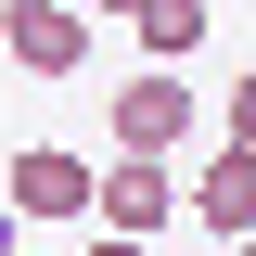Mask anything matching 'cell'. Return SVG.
<instances>
[{"mask_svg":"<svg viewBox=\"0 0 256 256\" xmlns=\"http://www.w3.org/2000/svg\"><path fill=\"white\" fill-rule=\"evenodd\" d=\"M26 13H52V0H0V26H26Z\"/></svg>","mask_w":256,"mask_h":256,"instance_id":"52a82bcc","label":"cell"},{"mask_svg":"<svg viewBox=\"0 0 256 256\" xmlns=\"http://www.w3.org/2000/svg\"><path fill=\"white\" fill-rule=\"evenodd\" d=\"M141 52H205V0H128Z\"/></svg>","mask_w":256,"mask_h":256,"instance_id":"8992f818","label":"cell"},{"mask_svg":"<svg viewBox=\"0 0 256 256\" xmlns=\"http://www.w3.org/2000/svg\"><path fill=\"white\" fill-rule=\"evenodd\" d=\"M0 52L26 64V77H77V64H90V13L52 0V13H26V26H0Z\"/></svg>","mask_w":256,"mask_h":256,"instance_id":"277c9868","label":"cell"},{"mask_svg":"<svg viewBox=\"0 0 256 256\" xmlns=\"http://www.w3.org/2000/svg\"><path fill=\"white\" fill-rule=\"evenodd\" d=\"M90 205H102V230H116V244H154L166 205H180V180H166L154 154H102V166H90Z\"/></svg>","mask_w":256,"mask_h":256,"instance_id":"7a4b0ae2","label":"cell"},{"mask_svg":"<svg viewBox=\"0 0 256 256\" xmlns=\"http://www.w3.org/2000/svg\"><path fill=\"white\" fill-rule=\"evenodd\" d=\"M192 205H205V230H218V244H244V230H256V154H244V141H230V154H205V192H192Z\"/></svg>","mask_w":256,"mask_h":256,"instance_id":"5b68a950","label":"cell"},{"mask_svg":"<svg viewBox=\"0 0 256 256\" xmlns=\"http://www.w3.org/2000/svg\"><path fill=\"white\" fill-rule=\"evenodd\" d=\"M0 256H13V244H0Z\"/></svg>","mask_w":256,"mask_h":256,"instance_id":"30bf717a","label":"cell"},{"mask_svg":"<svg viewBox=\"0 0 256 256\" xmlns=\"http://www.w3.org/2000/svg\"><path fill=\"white\" fill-rule=\"evenodd\" d=\"M77 13H128V0H77Z\"/></svg>","mask_w":256,"mask_h":256,"instance_id":"9c48e42d","label":"cell"},{"mask_svg":"<svg viewBox=\"0 0 256 256\" xmlns=\"http://www.w3.org/2000/svg\"><path fill=\"white\" fill-rule=\"evenodd\" d=\"M192 128H205V102H192L180 64H154V77H128V90H116V154H180Z\"/></svg>","mask_w":256,"mask_h":256,"instance_id":"6da1fadb","label":"cell"},{"mask_svg":"<svg viewBox=\"0 0 256 256\" xmlns=\"http://www.w3.org/2000/svg\"><path fill=\"white\" fill-rule=\"evenodd\" d=\"M90 256H141V244H116V230H102V244H90Z\"/></svg>","mask_w":256,"mask_h":256,"instance_id":"ba28073f","label":"cell"},{"mask_svg":"<svg viewBox=\"0 0 256 256\" xmlns=\"http://www.w3.org/2000/svg\"><path fill=\"white\" fill-rule=\"evenodd\" d=\"M13 192V218H90V154H64V141H26V154L0 166Z\"/></svg>","mask_w":256,"mask_h":256,"instance_id":"3957f363","label":"cell"}]
</instances>
